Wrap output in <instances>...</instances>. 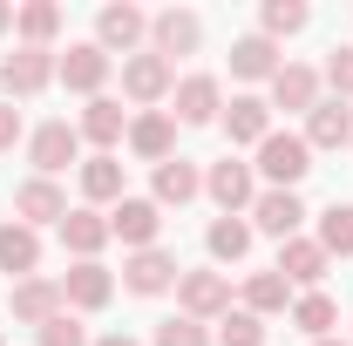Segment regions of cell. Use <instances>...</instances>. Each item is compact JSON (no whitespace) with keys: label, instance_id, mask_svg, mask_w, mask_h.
Masks as SVG:
<instances>
[{"label":"cell","instance_id":"cell-1","mask_svg":"<svg viewBox=\"0 0 353 346\" xmlns=\"http://www.w3.org/2000/svg\"><path fill=\"white\" fill-rule=\"evenodd\" d=\"M252 170L265 176V190H292L299 176L312 170V150H306V136H292V130H272L259 143V163Z\"/></svg>","mask_w":353,"mask_h":346},{"label":"cell","instance_id":"cell-2","mask_svg":"<svg viewBox=\"0 0 353 346\" xmlns=\"http://www.w3.org/2000/svg\"><path fill=\"white\" fill-rule=\"evenodd\" d=\"M143 41H150V14H143V7L123 0V7H102V14H95V48H102L109 61H116V54H123V61L143 54Z\"/></svg>","mask_w":353,"mask_h":346},{"label":"cell","instance_id":"cell-3","mask_svg":"<svg viewBox=\"0 0 353 346\" xmlns=\"http://www.w3.org/2000/svg\"><path fill=\"white\" fill-rule=\"evenodd\" d=\"M204 197H211L224 217L252 211V204H259V170H252V163H238V156H224V163L204 170Z\"/></svg>","mask_w":353,"mask_h":346},{"label":"cell","instance_id":"cell-4","mask_svg":"<svg viewBox=\"0 0 353 346\" xmlns=\"http://www.w3.org/2000/svg\"><path fill=\"white\" fill-rule=\"evenodd\" d=\"M176 305H183V319H224L231 312V278L224 272H183L176 278Z\"/></svg>","mask_w":353,"mask_h":346},{"label":"cell","instance_id":"cell-5","mask_svg":"<svg viewBox=\"0 0 353 346\" xmlns=\"http://www.w3.org/2000/svg\"><path fill=\"white\" fill-rule=\"evenodd\" d=\"M204 41V21L190 14V7H163V14H150V54H163L176 68V54H197Z\"/></svg>","mask_w":353,"mask_h":346},{"label":"cell","instance_id":"cell-6","mask_svg":"<svg viewBox=\"0 0 353 346\" xmlns=\"http://www.w3.org/2000/svg\"><path fill=\"white\" fill-rule=\"evenodd\" d=\"M54 68H61L54 48H14V54L0 61V88H7V95H41V88L54 82Z\"/></svg>","mask_w":353,"mask_h":346},{"label":"cell","instance_id":"cell-7","mask_svg":"<svg viewBox=\"0 0 353 346\" xmlns=\"http://www.w3.org/2000/svg\"><path fill=\"white\" fill-rule=\"evenodd\" d=\"M170 88H176V68L163 61V54H150V48H143V54H130V61H123V95H130V102L157 109Z\"/></svg>","mask_w":353,"mask_h":346},{"label":"cell","instance_id":"cell-8","mask_svg":"<svg viewBox=\"0 0 353 346\" xmlns=\"http://www.w3.org/2000/svg\"><path fill=\"white\" fill-rule=\"evenodd\" d=\"M176 278V252H163V245H150V252H130V265H123V285H130L136 299H157V292H170Z\"/></svg>","mask_w":353,"mask_h":346},{"label":"cell","instance_id":"cell-9","mask_svg":"<svg viewBox=\"0 0 353 346\" xmlns=\"http://www.w3.org/2000/svg\"><path fill=\"white\" fill-rule=\"evenodd\" d=\"M299 224H306V204H299V190H259V204H252V231L265 238H299Z\"/></svg>","mask_w":353,"mask_h":346},{"label":"cell","instance_id":"cell-10","mask_svg":"<svg viewBox=\"0 0 353 346\" xmlns=\"http://www.w3.org/2000/svg\"><path fill=\"white\" fill-rule=\"evenodd\" d=\"M157 231H163L157 197H123V204L109 211V238H123V245H136V252H150V245H157Z\"/></svg>","mask_w":353,"mask_h":346},{"label":"cell","instance_id":"cell-11","mask_svg":"<svg viewBox=\"0 0 353 346\" xmlns=\"http://www.w3.org/2000/svg\"><path fill=\"white\" fill-rule=\"evenodd\" d=\"M28 156H34V170H41V176L68 170V163L82 156V130H75V123H41V130L28 136Z\"/></svg>","mask_w":353,"mask_h":346},{"label":"cell","instance_id":"cell-12","mask_svg":"<svg viewBox=\"0 0 353 346\" xmlns=\"http://www.w3.org/2000/svg\"><path fill=\"white\" fill-rule=\"evenodd\" d=\"M176 123H190V130H204V123H218L224 116V88L218 75H183L176 82V109H170Z\"/></svg>","mask_w":353,"mask_h":346},{"label":"cell","instance_id":"cell-13","mask_svg":"<svg viewBox=\"0 0 353 346\" xmlns=\"http://www.w3.org/2000/svg\"><path fill=\"white\" fill-rule=\"evenodd\" d=\"M109 68H116V61H109L95 41H82V48H68V54H61L54 82H68L75 95H88V102H95V95H102V82H109Z\"/></svg>","mask_w":353,"mask_h":346},{"label":"cell","instance_id":"cell-14","mask_svg":"<svg viewBox=\"0 0 353 346\" xmlns=\"http://www.w3.org/2000/svg\"><path fill=\"white\" fill-rule=\"evenodd\" d=\"M130 150L143 156V163H170L176 156V116L170 109H143L130 123Z\"/></svg>","mask_w":353,"mask_h":346},{"label":"cell","instance_id":"cell-15","mask_svg":"<svg viewBox=\"0 0 353 346\" xmlns=\"http://www.w3.org/2000/svg\"><path fill=\"white\" fill-rule=\"evenodd\" d=\"M14 211H21V224L34 231V224H61V217H68V197H61L54 176H28V183L14 190Z\"/></svg>","mask_w":353,"mask_h":346},{"label":"cell","instance_id":"cell-16","mask_svg":"<svg viewBox=\"0 0 353 346\" xmlns=\"http://www.w3.org/2000/svg\"><path fill=\"white\" fill-rule=\"evenodd\" d=\"M272 272H279L285 285H306V292H319V278H326V252H319V238H285Z\"/></svg>","mask_w":353,"mask_h":346},{"label":"cell","instance_id":"cell-17","mask_svg":"<svg viewBox=\"0 0 353 346\" xmlns=\"http://www.w3.org/2000/svg\"><path fill=\"white\" fill-rule=\"evenodd\" d=\"M109 299H116V278H109V272H102L95 258H88V265H75V272L61 278V305H68V312H102Z\"/></svg>","mask_w":353,"mask_h":346},{"label":"cell","instance_id":"cell-18","mask_svg":"<svg viewBox=\"0 0 353 346\" xmlns=\"http://www.w3.org/2000/svg\"><path fill=\"white\" fill-rule=\"evenodd\" d=\"M272 109H299V116L319 109V75H312L306 61H279V75H272Z\"/></svg>","mask_w":353,"mask_h":346},{"label":"cell","instance_id":"cell-19","mask_svg":"<svg viewBox=\"0 0 353 346\" xmlns=\"http://www.w3.org/2000/svg\"><path fill=\"white\" fill-rule=\"evenodd\" d=\"M75 130H82L88 143H95V156H109V150H116V143L130 136V116H123V102H109V95H95V102L82 109V123H75Z\"/></svg>","mask_w":353,"mask_h":346},{"label":"cell","instance_id":"cell-20","mask_svg":"<svg viewBox=\"0 0 353 346\" xmlns=\"http://www.w3.org/2000/svg\"><path fill=\"white\" fill-rule=\"evenodd\" d=\"M54 312H68L54 278H21V285H14V319H21V326H34V333H41Z\"/></svg>","mask_w":353,"mask_h":346},{"label":"cell","instance_id":"cell-21","mask_svg":"<svg viewBox=\"0 0 353 346\" xmlns=\"http://www.w3.org/2000/svg\"><path fill=\"white\" fill-rule=\"evenodd\" d=\"M224 136H231V143H252V150H259L265 136H272V102H265V95H238V102L224 109Z\"/></svg>","mask_w":353,"mask_h":346},{"label":"cell","instance_id":"cell-22","mask_svg":"<svg viewBox=\"0 0 353 346\" xmlns=\"http://www.w3.org/2000/svg\"><path fill=\"white\" fill-rule=\"evenodd\" d=\"M34 265H41V231H28L21 217H14V224H0V272L34 278Z\"/></svg>","mask_w":353,"mask_h":346},{"label":"cell","instance_id":"cell-23","mask_svg":"<svg viewBox=\"0 0 353 346\" xmlns=\"http://www.w3.org/2000/svg\"><path fill=\"white\" fill-rule=\"evenodd\" d=\"M353 143V109L347 102H319L306 116V150H347Z\"/></svg>","mask_w":353,"mask_h":346},{"label":"cell","instance_id":"cell-24","mask_svg":"<svg viewBox=\"0 0 353 346\" xmlns=\"http://www.w3.org/2000/svg\"><path fill=\"white\" fill-rule=\"evenodd\" d=\"M231 75H238V82H272V75H279V41H265V34L231 41Z\"/></svg>","mask_w":353,"mask_h":346},{"label":"cell","instance_id":"cell-25","mask_svg":"<svg viewBox=\"0 0 353 346\" xmlns=\"http://www.w3.org/2000/svg\"><path fill=\"white\" fill-rule=\"evenodd\" d=\"M190 197H204V170H197L190 156L157 163V211H163V204H190Z\"/></svg>","mask_w":353,"mask_h":346},{"label":"cell","instance_id":"cell-26","mask_svg":"<svg viewBox=\"0 0 353 346\" xmlns=\"http://www.w3.org/2000/svg\"><path fill=\"white\" fill-rule=\"evenodd\" d=\"M61 245L75 252V265H88L102 245H109V217H102V211H68V217H61Z\"/></svg>","mask_w":353,"mask_h":346},{"label":"cell","instance_id":"cell-27","mask_svg":"<svg viewBox=\"0 0 353 346\" xmlns=\"http://www.w3.org/2000/svg\"><path fill=\"white\" fill-rule=\"evenodd\" d=\"M14 34H21V48H54V34H61V7H54V0L14 7Z\"/></svg>","mask_w":353,"mask_h":346},{"label":"cell","instance_id":"cell-28","mask_svg":"<svg viewBox=\"0 0 353 346\" xmlns=\"http://www.w3.org/2000/svg\"><path fill=\"white\" fill-rule=\"evenodd\" d=\"M82 197L88 204H123L130 190H123V163L116 156H88L82 163Z\"/></svg>","mask_w":353,"mask_h":346},{"label":"cell","instance_id":"cell-29","mask_svg":"<svg viewBox=\"0 0 353 346\" xmlns=\"http://www.w3.org/2000/svg\"><path fill=\"white\" fill-rule=\"evenodd\" d=\"M204 252H211L218 265H238L245 252H252V224H245V217H218V224L204 231Z\"/></svg>","mask_w":353,"mask_h":346},{"label":"cell","instance_id":"cell-30","mask_svg":"<svg viewBox=\"0 0 353 346\" xmlns=\"http://www.w3.org/2000/svg\"><path fill=\"white\" fill-rule=\"evenodd\" d=\"M292 326H299L306 340H333V326H340V305L326 299V292H306V299H292Z\"/></svg>","mask_w":353,"mask_h":346},{"label":"cell","instance_id":"cell-31","mask_svg":"<svg viewBox=\"0 0 353 346\" xmlns=\"http://www.w3.org/2000/svg\"><path fill=\"white\" fill-rule=\"evenodd\" d=\"M285 305H292V285H285V278H279V272H252V278H245V312H285Z\"/></svg>","mask_w":353,"mask_h":346},{"label":"cell","instance_id":"cell-32","mask_svg":"<svg viewBox=\"0 0 353 346\" xmlns=\"http://www.w3.org/2000/svg\"><path fill=\"white\" fill-rule=\"evenodd\" d=\"M319 252H326V258H353V204L319 211Z\"/></svg>","mask_w":353,"mask_h":346},{"label":"cell","instance_id":"cell-33","mask_svg":"<svg viewBox=\"0 0 353 346\" xmlns=\"http://www.w3.org/2000/svg\"><path fill=\"white\" fill-rule=\"evenodd\" d=\"M259 21H265V41H285V34H299V28H306L312 14L299 7V0H265Z\"/></svg>","mask_w":353,"mask_h":346},{"label":"cell","instance_id":"cell-34","mask_svg":"<svg viewBox=\"0 0 353 346\" xmlns=\"http://www.w3.org/2000/svg\"><path fill=\"white\" fill-rule=\"evenodd\" d=\"M218 346H265V319L259 312H224V326H218Z\"/></svg>","mask_w":353,"mask_h":346},{"label":"cell","instance_id":"cell-35","mask_svg":"<svg viewBox=\"0 0 353 346\" xmlns=\"http://www.w3.org/2000/svg\"><path fill=\"white\" fill-rule=\"evenodd\" d=\"M41 346H88V326L75 319V312H54L41 326Z\"/></svg>","mask_w":353,"mask_h":346},{"label":"cell","instance_id":"cell-36","mask_svg":"<svg viewBox=\"0 0 353 346\" xmlns=\"http://www.w3.org/2000/svg\"><path fill=\"white\" fill-rule=\"evenodd\" d=\"M326 82H333V102H353V41L326 54Z\"/></svg>","mask_w":353,"mask_h":346},{"label":"cell","instance_id":"cell-37","mask_svg":"<svg viewBox=\"0 0 353 346\" xmlns=\"http://www.w3.org/2000/svg\"><path fill=\"white\" fill-rule=\"evenodd\" d=\"M157 346H218V340H211L197 319H163V326H157Z\"/></svg>","mask_w":353,"mask_h":346},{"label":"cell","instance_id":"cell-38","mask_svg":"<svg viewBox=\"0 0 353 346\" xmlns=\"http://www.w3.org/2000/svg\"><path fill=\"white\" fill-rule=\"evenodd\" d=\"M14 143H21V109L0 102V150H14Z\"/></svg>","mask_w":353,"mask_h":346},{"label":"cell","instance_id":"cell-39","mask_svg":"<svg viewBox=\"0 0 353 346\" xmlns=\"http://www.w3.org/2000/svg\"><path fill=\"white\" fill-rule=\"evenodd\" d=\"M7 28H14V0H0V34H7Z\"/></svg>","mask_w":353,"mask_h":346},{"label":"cell","instance_id":"cell-40","mask_svg":"<svg viewBox=\"0 0 353 346\" xmlns=\"http://www.w3.org/2000/svg\"><path fill=\"white\" fill-rule=\"evenodd\" d=\"M95 346H136V340H130V333H109V340H95Z\"/></svg>","mask_w":353,"mask_h":346},{"label":"cell","instance_id":"cell-41","mask_svg":"<svg viewBox=\"0 0 353 346\" xmlns=\"http://www.w3.org/2000/svg\"><path fill=\"white\" fill-rule=\"evenodd\" d=\"M312 346H347V340H312Z\"/></svg>","mask_w":353,"mask_h":346}]
</instances>
